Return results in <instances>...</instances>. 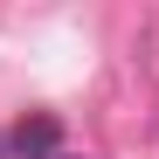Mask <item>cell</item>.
<instances>
[{
	"instance_id": "1",
	"label": "cell",
	"mask_w": 159,
	"mask_h": 159,
	"mask_svg": "<svg viewBox=\"0 0 159 159\" xmlns=\"http://www.w3.org/2000/svg\"><path fill=\"white\" fill-rule=\"evenodd\" d=\"M7 145H14V159H56V152H62V125L48 118V111H28V118L14 125Z\"/></svg>"
}]
</instances>
